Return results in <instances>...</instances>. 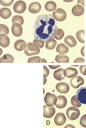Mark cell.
I'll return each mask as SVG.
<instances>
[{"label":"cell","instance_id":"obj_1","mask_svg":"<svg viewBox=\"0 0 86 128\" xmlns=\"http://www.w3.org/2000/svg\"><path fill=\"white\" fill-rule=\"evenodd\" d=\"M57 28L53 15L51 14L40 15L35 21L33 26L34 38L45 42L53 38Z\"/></svg>","mask_w":86,"mask_h":128},{"label":"cell","instance_id":"obj_2","mask_svg":"<svg viewBox=\"0 0 86 128\" xmlns=\"http://www.w3.org/2000/svg\"><path fill=\"white\" fill-rule=\"evenodd\" d=\"M40 52L39 47L34 43H28L24 50L25 54L28 56L38 54Z\"/></svg>","mask_w":86,"mask_h":128},{"label":"cell","instance_id":"obj_3","mask_svg":"<svg viewBox=\"0 0 86 128\" xmlns=\"http://www.w3.org/2000/svg\"><path fill=\"white\" fill-rule=\"evenodd\" d=\"M80 112L76 107H70L66 111L67 117L70 120H75L79 117Z\"/></svg>","mask_w":86,"mask_h":128},{"label":"cell","instance_id":"obj_4","mask_svg":"<svg viewBox=\"0 0 86 128\" xmlns=\"http://www.w3.org/2000/svg\"><path fill=\"white\" fill-rule=\"evenodd\" d=\"M53 16L55 20L60 22L65 20L67 14L66 11L62 9L58 8L53 12Z\"/></svg>","mask_w":86,"mask_h":128},{"label":"cell","instance_id":"obj_5","mask_svg":"<svg viewBox=\"0 0 86 128\" xmlns=\"http://www.w3.org/2000/svg\"><path fill=\"white\" fill-rule=\"evenodd\" d=\"M26 4L22 0H18L14 4V10L17 14H22L26 10Z\"/></svg>","mask_w":86,"mask_h":128},{"label":"cell","instance_id":"obj_6","mask_svg":"<svg viewBox=\"0 0 86 128\" xmlns=\"http://www.w3.org/2000/svg\"><path fill=\"white\" fill-rule=\"evenodd\" d=\"M44 99L46 104L48 106H53L56 105L57 102V97L49 92L46 94Z\"/></svg>","mask_w":86,"mask_h":128},{"label":"cell","instance_id":"obj_7","mask_svg":"<svg viewBox=\"0 0 86 128\" xmlns=\"http://www.w3.org/2000/svg\"><path fill=\"white\" fill-rule=\"evenodd\" d=\"M76 96L79 102L86 104V87L80 88L77 91Z\"/></svg>","mask_w":86,"mask_h":128},{"label":"cell","instance_id":"obj_8","mask_svg":"<svg viewBox=\"0 0 86 128\" xmlns=\"http://www.w3.org/2000/svg\"><path fill=\"white\" fill-rule=\"evenodd\" d=\"M84 83V80L80 76H76L74 77L70 81L71 85L73 88L77 89L82 85Z\"/></svg>","mask_w":86,"mask_h":128},{"label":"cell","instance_id":"obj_9","mask_svg":"<svg viewBox=\"0 0 86 128\" xmlns=\"http://www.w3.org/2000/svg\"><path fill=\"white\" fill-rule=\"evenodd\" d=\"M43 116L46 118H50L53 116L55 114V109L53 106H48L46 105L44 106Z\"/></svg>","mask_w":86,"mask_h":128},{"label":"cell","instance_id":"obj_10","mask_svg":"<svg viewBox=\"0 0 86 128\" xmlns=\"http://www.w3.org/2000/svg\"><path fill=\"white\" fill-rule=\"evenodd\" d=\"M56 90L60 93L66 94L70 90V87L68 84L61 82L58 83L56 86Z\"/></svg>","mask_w":86,"mask_h":128},{"label":"cell","instance_id":"obj_11","mask_svg":"<svg viewBox=\"0 0 86 128\" xmlns=\"http://www.w3.org/2000/svg\"><path fill=\"white\" fill-rule=\"evenodd\" d=\"M11 30L12 34L16 37H19L22 34V27L20 24H14L12 26Z\"/></svg>","mask_w":86,"mask_h":128},{"label":"cell","instance_id":"obj_12","mask_svg":"<svg viewBox=\"0 0 86 128\" xmlns=\"http://www.w3.org/2000/svg\"><path fill=\"white\" fill-rule=\"evenodd\" d=\"M66 118L63 113L59 112L56 114L54 118V121L55 124L58 126H62L65 124Z\"/></svg>","mask_w":86,"mask_h":128},{"label":"cell","instance_id":"obj_13","mask_svg":"<svg viewBox=\"0 0 86 128\" xmlns=\"http://www.w3.org/2000/svg\"><path fill=\"white\" fill-rule=\"evenodd\" d=\"M57 102L55 106L59 109L65 108L67 105V100L64 96H59L57 97Z\"/></svg>","mask_w":86,"mask_h":128},{"label":"cell","instance_id":"obj_14","mask_svg":"<svg viewBox=\"0 0 86 128\" xmlns=\"http://www.w3.org/2000/svg\"><path fill=\"white\" fill-rule=\"evenodd\" d=\"M66 70L62 68H60L56 70L54 73V76L58 80H64L66 76Z\"/></svg>","mask_w":86,"mask_h":128},{"label":"cell","instance_id":"obj_15","mask_svg":"<svg viewBox=\"0 0 86 128\" xmlns=\"http://www.w3.org/2000/svg\"><path fill=\"white\" fill-rule=\"evenodd\" d=\"M41 4L38 2H33L29 5V12L33 14H36L39 12L41 10Z\"/></svg>","mask_w":86,"mask_h":128},{"label":"cell","instance_id":"obj_16","mask_svg":"<svg viewBox=\"0 0 86 128\" xmlns=\"http://www.w3.org/2000/svg\"><path fill=\"white\" fill-rule=\"evenodd\" d=\"M84 12V8L82 6L79 4H77L72 9L73 14L76 16H81L83 14Z\"/></svg>","mask_w":86,"mask_h":128},{"label":"cell","instance_id":"obj_17","mask_svg":"<svg viewBox=\"0 0 86 128\" xmlns=\"http://www.w3.org/2000/svg\"><path fill=\"white\" fill-rule=\"evenodd\" d=\"M64 42L66 45L70 48H73L76 46L77 42L75 38L72 36H68L64 39Z\"/></svg>","mask_w":86,"mask_h":128},{"label":"cell","instance_id":"obj_18","mask_svg":"<svg viewBox=\"0 0 86 128\" xmlns=\"http://www.w3.org/2000/svg\"><path fill=\"white\" fill-rule=\"evenodd\" d=\"M10 40L8 37L5 34L0 35V45L4 48H7L10 44Z\"/></svg>","mask_w":86,"mask_h":128},{"label":"cell","instance_id":"obj_19","mask_svg":"<svg viewBox=\"0 0 86 128\" xmlns=\"http://www.w3.org/2000/svg\"><path fill=\"white\" fill-rule=\"evenodd\" d=\"M27 44L26 42L24 40H19L16 41L14 44V48L16 50L20 52L25 50Z\"/></svg>","mask_w":86,"mask_h":128},{"label":"cell","instance_id":"obj_20","mask_svg":"<svg viewBox=\"0 0 86 128\" xmlns=\"http://www.w3.org/2000/svg\"><path fill=\"white\" fill-rule=\"evenodd\" d=\"M11 11L8 8H3L0 10V15L2 18L4 19L8 18L11 16Z\"/></svg>","mask_w":86,"mask_h":128},{"label":"cell","instance_id":"obj_21","mask_svg":"<svg viewBox=\"0 0 86 128\" xmlns=\"http://www.w3.org/2000/svg\"><path fill=\"white\" fill-rule=\"evenodd\" d=\"M66 76L68 78H71L76 76L78 74V71L76 68L68 67L66 69Z\"/></svg>","mask_w":86,"mask_h":128},{"label":"cell","instance_id":"obj_22","mask_svg":"<svg viewBox=\"0 0 86 128\" xmlns=\"http://www.w3.org/2000/svg\"><path fill=\"white\" fill-rule=\"evenodd\" d=\"M14 60V58L11 55L6 54L0 58V62L1 63H12Z\"/></svg>","mask_w":86,"mask_h":128},{"label":"cell","instance_id":"obj_23","mask_svg":"<svg viewBox=\"0 0 86 128\" xmlns=\"http://www.w3.org/2000/svg\"><path fill=\"white\" fill-rule=\"evenodd\" d=\"M69 57L64 54H58L55 58V60L58 63H68Z\"/></svg>","mask_w":86,"mask_h":128},{"label":"cell","instance_id":"obj_24","mask_svg":"<svg viewBox=\"0 0 86 128\" xmlns=\"http://www.w3.org/2000/svg\"><path fill=\"white\" fill-rule=\"evenodd\" d=\"M56 51L60 54H64L69 52V48L64 44H60L57 46Z\"/></svg>","mask_w":86,"mask_h":128},{"label":"cell","instance_id":"obj_25","mask_svg":"<svg viewBox=\"0 0 86 128\" xmlns=\"http://www.w3.org/2000/svg\"><path fill=\"white\" fill-rule=\"evenodd\" d=\"M45 8L46 10L50 12L55 10H56V4L53 1H48L46 3Z\"/></svg>","mask_w":86,"mask_h":128},{"label":"cell","instance_id":"obj_26","mask_svg":"<svg viewBox=\"0 0 86 128\" xmlns=\"http://www.w3.org/2000/svg\"><path fill=\"white\" fill-rule=\"evenodd\" d=\"M57 42L53 38H51L46 42V48H47L48 50H53L55 48Z\"/></svg>","mask_w":86,"mask_h":128},{"label":"cell","instance_id":"obj_27","mask_svg":"<svg viewBox=\"0 0 86 128\" xmlns=\"http://www.w3.org/2000/svg\"><path fill=\"white\" fill-rule=\"evenodd\" d=\"M85 31L83 30H79L76 34V37L78 40L81 43H85Z\"/></svg>","mask_w":86,"mask_h":128},{"label":"cell","instance_id":"obj_28","mask_svg":"<svg viewBox=\"0 0 86 128\" xmlns=\"http://www.w3.org/2000/svg\"><path fill=\"white\" fill-rule=\"evenodd\" d=\"M64 31L61 29H58L55 32L54 38L57 40H60L64 36Z\"/></svg>","mask_w":86,"mask_h":128},{"label":"cell","instance_id":"obj_29","mask_svg":"<svg viewBox=\"0 0 86 128\" xmlns=\"http://www.w3.org/2000/svg\"><path fill=\"white\" fill-rule=\"evenodd\" d=\"M12 23L14 24L15 23L20 24L21 25H22L24 23V20L23 18L21 16L19 15H16L14 16L12 18Z\"/></svg>","mask_w":86,"mask_h":128},{"label":"cell","instance_id":"obj_30","mask_svg":"<svg viewBox=\"0 0 86 128\" xmlns=\"http://www.w3.org/2000/svg\"><path fill=\"white\" fill-rule=\"evenodd\" d=\"M71 103L74 107L76 108H79L81 106V103L79 102L76 95L73 96L71 99Z\"/></svg>","mask_w":86,"mask_h":128},{"label":"cell","instance_id":"obj_31","mask_svg":"<svg viewBox=\"0 0 86 128\" xmlns=\"http://www.w3.org/2000/svg\"><path fill=\"white\" fill-rule=\"evenodd\" d=\"M9 32L8 28L5 25L3 24H0V34L8 35Z\"/></svg>","mask_w":86,"mask_h":128},{"label":"cell","instance_id":"obj_32","mask_svg":"<svg viewBox=\"0 0 86 128\" xmlns=\"http://www.w3.org/2000/svg\"><path fill=\"white\" fill-rule=\"evenodd\" d=\"M41 58L39 56H34L28 59V63H40L41 62Z\"/></svg>","mask_w":86,"mask_h":128},{"label":"cell","instance_id":"obj_33","mask_svg":"<svg viewBox=\"0 0 86 128\" xmlns=\"http://www.w3.org/2000/svg\"><path fill=\"white\" fill-rule=\"evenodd\" d=\"M14 0H0V3L1 4V5L4 6H10L12 4L13 2H14Z\"/></svg>","mask_w":86,"mask_h":128},{"label":"cell","instance_id":"obj_34","mask_svg":"<svg viewBox=\"0 0 86 128\" xmlns=\"http://www.w3.org/2000/svg\"><path fill=\"white\" fill-rule=\"evenodd\" d=\"M33 43L35 44L36 45L39 47L40 48H43L45 44V42L44 41H39L37 40L36 39H35L33 41Z\"/></svg>","mask_w":86,"mask_h":128},{"label":"cell","instance_id":"obj_35","mask_svg":"<svg viewBox=\"0 0 86 128\" xmlns=\"http://www.w3.org/2000/svg\"><path fill=\"white\" fill-rule=\"evenodd\" d=\"M80 123L83 127H86V114L83 116L81 118Z\"/></svg>","mask_w":86,"mask_h":128},{"label":"cell","instance_id":"obj_36","mask_svg":"<svg viewBox=\"0 0 86 128\" xmlns=\"http://www.w3.org/2000/svg\"><path fill=\"white\" fill-rule=\"evenodd\" d=\"M44 78H47V77L48 76L49 74V70L47 68V66H44Z\"/></svg>","mask_w":86,"mask_h":128},{"label":"cell","instance_id":"obj_37","mask_svg":"<svg viewBox=\"0 0 86 128\" xmlns=\"http://www.w3.org/2000/svg\"><path fill=\"white\" fill-rule=\"evenodd\" d=\"M80 71L81 74L86 75V65H81L80 66Z\"/></svg>","mask_w":86,"mask_h":128},{"label":"cell","instance_id":"obj_38","mask_svg":"<svg viewBox=\"0 0 86 128\" xmlns=\"http://www.w3.org/2000/svg\"><path fill=\"white\" fill-rule=\"evenodd\" d=\"M74 63H84L85 59L81 57H79L76 58L74 61Z\"/></svg>","mask_w":86,"mask_h":128},{"label":"cell","instance_id":"obj_39","mask_svg":"<svg viewBox=\"0 0 86 128\" xmlns=\"http://www.w3.org/2000/svg\"><path fill=\"white\" fill-rule=\"evenodd\" d=\"M49 66L52 69H55L60 67V65H49Z\"/></svg>","mask_w":86,"mask_h":128},{"label":"cell","instance_id":"obj_40","mask_svg":"<svg viewBox=\"0 0 86 128\" xmlns=\"http://www.w3.org/2000/svg\"><path fill=\"white\" fill-rule=\"evenodd\" d=\"M81 54L83 56H85V47H83L81 50Z\"/></svg>","mask_w":86,"mask_h":128},{"label":"cell","instance_id":"obj_41","mask_svg":"<svg viewBox=\"0 0 86 128\" xmlns=\"http://www.w3.org/2000/svg\"><path fill=\"white\" fill-rule=\"evenodd\" d=\"M65 128H75V127L72 124H68L66 126H65Z\"/></svg>","mask_w":86,"mask_h":128},{"label":"cell","instance_id":"obj_42","mask_svg":"<svg viewBox=\"0 0 86 128\" xmlns=\"http://www.w3.org/2000/svg\"><path fill=\"white\" fill-rule=\"evenodd\" d=\"M41 62L42 63H47V60H46L45 59H43V58H41Z\"/></svg>","mask_w":86,"mask_h":128},{"label":"cell","instance_id":"obj_43","mask_svg":"<svg viewBox=\"0 0 86 128\" xmlns=\"http://www.w3.org/2000/svg\"><path fill=\"white\" fill-rule=\"evenodd\" d=\"M47 81V78H44V85H45V84L46 82Z\"/></svg>","mask_w":86,"mask_h":128}]
</instances>
